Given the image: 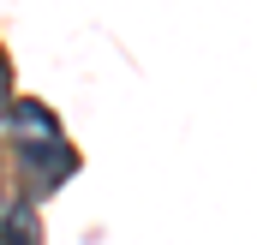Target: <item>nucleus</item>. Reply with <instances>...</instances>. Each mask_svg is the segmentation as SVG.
Instances as JSON below:
<instances>
[{"label": "nucleus", "instance_id": "obj_2", "mask_svg": "<svg viewBox=\"0 0 257 245\" xmlns=\"http://www.w3.org/2000/svg\"><path fill=\"white\" fill-rule=\"evenodd\" d=\"M0 108H6V60H0Z\"/></svg>", "mask_w": 257, "mask_h": 245}, {"label": "nucleus", "instance_id": "obj_1", "mask_svg": "<svg viewBox=\"0 0 257 245\" xmlns=\"http://www.w3.org/2000/svg\"><path fill=\"white\" fill-rule=\"evenodd\" d=\"M12 132H18V150H24V174L36 180V191H54V185L78 168V156H72V144L60 138V126L48 120V108H36V102H24L18 108V120H12Z\"/></svg>", "mask_w": 257, "mask_h": 245}]
</instances>
